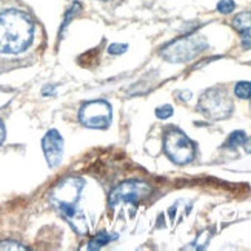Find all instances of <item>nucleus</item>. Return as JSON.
<instances>
[{"instance_id": "obj_5", "label": "nucleus", "mask_w": 251, "mask_h": 251, "mask_svg": "<svg viewBox=\"0 0 251 251\" xmlns=\"http://www.w3.org/2000/svg\"><path fill=\"white\" fill-rule=\"evenodd\" d=\"M163 150H165V154L174 163H177V165L190 163L196 154L194 142L177 128H173L165 133V137H163Z\"/></svg>"}, {"instance_id": "obj_4", "label": "nucleus", "mask_w": 251, "mask_h": 251, "mask_svg": "<svg viewBox=\"0 0 251 251\" xmlns=\"http://www.w3.org/2000/svg\"><path fill=\"white\" fill-rule=\"evenodd\" d=\"M234 105L231 97L222 86H214V88L206 90L198 102L199 113L211 121H222V119L230 117Z\"/></svg>"}, {"instance_id": "obj_9", "label": "nucleus", "mask_w": 251, "mask_h": 251, "mask_svg": "<svg viewBox=\"0 0 251 251\" xmlns=\"http://www.w3.org/2000/svg\"><path fill=\"white\" fill-rule=\"evenodd\" d=\"M233 28L241 36L242 47L251 50V13H241L233 19Z\"/></svg>"}, {"instance_id": "obj_1", "label": "nucleus", "mask_w": 251, "mask_h": 251, "mask_svg": "<svg viewBox=\"0 0 251 251\" xmlns=\"http://www.w3.org/2000/svg\"><path fill=\"white\" fill-rule=\"evenodd\" d=\"M83 187L85 182L80 177H68L59 182L50 196L51 205L79 234H86L88 231L86 219L79 208Z\"/></svg>"}, {"instance_id": "obj_14", "label": "nucleus", "mask_w": 251, "mask_h": 251, "mask_svg": "<svg viewBox=\"0 0 251 251\" xmlns=\"http://www.w3.org/2000/svg\"><path fill=\"white\" fill-rule=\"evenodd\" d=\"M173 113H174V110H173V106L171 105H163V106H159L157 110H156V116L159 117V119H168V117H171L173 116Z\"/></svg>"}, {"instance_id": "obj_13", "label": "nucleus", "mask_w": 251, "mask_h": 251, "mask_svg": "<svg viewBox=\"0 0 251 251\" xmlns=\"http://www.w3.org/2000/svg\"><path fill=\"white\" fill-rule=\"evenodd\" d=\"M234 8H236L234 0H219V3H217V11L222 13V14L233 13Z\"/></svg>"}, {"instance_id": "obj_7", "label": "nucleus", "mask_w": 251, "mask_h": 251, "mask_svg": "<svg viewBox=\"0 0 251 251\" xmlns=\"http://www.w3.org/2000/svg\"><path fill=\"white\" fill-rule=\"evenodd\" d=\"M113 119L111 105L106 100H91L80 106L79 121L82 125L94 128V129H105L110 126Z\"/></svg>"}, {"instance_id": "obj_2", "label": "nucleus", "mask_w": 251, "mask_h": 251, "mask_svg": "<svg viewBox=\"0 0 251 251\" xmlns=\"http://www.w3.org/2000/svg\"><path fill=\"white\" fill-rule=\"evenodd\" d=\"M34 36L32 19L19 9L0 13V52L17 54L25 51Z\"/></svg>"}, {"instance_id": "obj_8", "label": "nucleus", "mask_w": 251, "mask_h": 251, "mask_svg": "<svg viewBox=\"0 0 251 251\" xmlns=\"http://www.w3.org/2000/svg\"><path fill=\"white\" fill-rule=\"evenodd\" d=\"M42 150H43V154H45V159L51 168L57 167L62 162L63 139L57 129H50L45 134V137L42 139Z\"/></svg>"}, {"instance_id": "obj_3", "label": "nucleus", "mask_w": 251, "mask_h": 251, "mask_svg": "<svg viewBox=\"0 0 251 251\" xmlns=\"http://www.w3.org/2000/svg\"><path fill=\"white\" fill-rule=\"evenodd\" d=\"M208 48V42L201 34L183 36L160 50V56L171 63H185L196 59Z\"/></svg>"}, {"instance_id": "obj_6", "label": "nucleus", "mask_w": 251, "mask_h": 251, "mask_svg": "<svg viewBox=\"0 0 251 251\" xmlns=\"http://www.w3.org/2000/svg\"><path fill=\"white\" fill-rule=\"evenodd\" d=\"M151 191L152 188L148 182L126 180V182H122L121 185H117L110 193V196H108V205H110V208H114V206L121 205L124 202L137 203L139 201L148 198Z\"/></svg>"}, {"instance_id": "obj_15", "label": "nucleus", "mask_w": 251, "mask_h": 251, "mask_svg": "<svg viewBox=\"0 0 251 251\" xmlns=\"http://www.w3.org/2000/svg\"><path fill=\"white\" fill-rule=\"evenodd\" d=\"M0 250H26V247L20 245L17 242H13V241H5V242H0Z\"/></svg>"}, {"instance_id": "obj_10", "label": "nucleus", "mask_w": 251, "mask_h": 251, "mask_svg": "<svg viewBox=\"0 0 251 251\" xmlns=\"http://www.w3.org/2000/svg\"><path fill=\"white\" fill-rule=\"evenodd\" d=\"M114 239H116V236H111L110 233H106V231H100L90 241L88 250H99V248L105 247L106 244H110L111 241H114Z\"/></svg>"}, {"instance_id": "obj_16", "label": "nucleus", "mask_w": 251, "mask_h": 251, "mask_svg": "<svg viewBox=\"0 0 251 251\" xmlns=\"http://www.w3.org/2000/svg\"><path fill=\"white\" fill-rule=\"evenodd\" d=\"M126 48L128 47L125 45V43H121V45H119V43H111L110 48H108V52L110 54H122L126 51Z\"/></svg>"}, {"instance_id": "obj_17", "label": "nucleus", "mask_w": 251, "mask_h": 251, "mask_svg": "<svg viewBox=\"0 0 251 251\" xmlns=\"http://www.w3.org/2000/svg\"><path fill=\"white\" fill-rule=\"evenodd\" d=\"M3 140H5V126H3L2 121H0V145H2Z\"/></svg>"}, {"instance_id": "obj_12", "label": "nucleus", "mask_w": 251, "mask_h": 251, "mask_svg": "<svg viewBox=\"0 0 251 251\" xmlns=\"http://www.w3.org/2000/svg\"><path fill=\"white\" fill-rule=\"evenodd\" d=\"M234 94L239 99H250L251 97V82H237L234 86Z\"/></svg>"}, {"instance_id": "obj_11", "label": "nucleus", "mask_w": 251, "mask_h": 251, "mask_svg": "<svg viewBox=\"0 0 251 251\" xmlns=\"http://www.w3.org/2000/svg\"><path fill=\"white\" fill-rule=\"evenodd\" d=\"M247 144V134L244 131H233L230 134V137L226 139L225 142V147L226 148H237V147H242Z\"/></svg>"}]
</instances>
